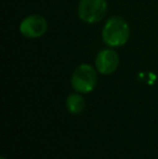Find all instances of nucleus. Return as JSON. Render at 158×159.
Returning a JSON list of instances; mask_svg holds the SVG:
<instances>
[{
    "instance_id": "obj_3",
    "label": "nucleus",
    "mask_w": 158,
    "mask_h": 159,
    "mask_svg": "<svg viewBox=\"0 0 158 159\" xmlns=\"http://www.w3.org/2000/svg\"><path fill=\"white\" fill-rule=\"evenodd\" d=\"M107 3L105 0H80L78 15L84 22L89 24L97 23L106 14Z\"/></svg>"
},
{
    "instance_id": "obj_5",
    "label": "nucleus",
    "mask_w": 158,
    "mask_h": 159,
    "mask_svg": "<svg viewBox=\"0 0 158 159\" xmlns=\"http://www.w3.org/2000/svg\"><path fill=\"white\" fill-rule=\"evenodd\" d=\"M119 65V57L112 49L101 50L95 59V67L102 75H110L117 69Z\"/></svg>"
},
{
    "instance_id": "obj_1",
    "label": "nucleus",
    "mask_w": 158,
    "mask_h": 159,
    "mask_svg": "<svg viewBox=\"0 0 158 159\" xmlns=\"http://www.w3.org/2000/svg\"><path fill=\"white\" fill-rule=\"evenodd\" d=\"M130 37V28L124 19L115 16L105 23L102 32L103 41L108 47H121L126 44Z\"/></svg>"
},
{
    "instance_id": "obj_2",
    "label": "nucleus",
    "mask_w": 158,
    "mask_h": 159,
    "mask_svg": "<svg viewBox=\"0 0 158 159\" xmlns=\"http://www.w3.org/2000/svg\"><path fill=\"white\" fill-rule=\"evenodd\" d=\"M97 81L94 67L89 64H81L74 70L72 76V86L79 93H89L95 88Z\"/></svg>"
},
{
    "instance_id": "obj_4",
    "label": "nucleus",
    "mask_w": 158,
    "mask_h": 159,
    "mask_svg": "<svg viewBox=\"0 0 158 159\" xmlns=\"http://www.w3.org/2000/svg\"><path fill=\"white\" fill-rule=\"evenodd\" d=\"M48 30V23L41 15L33 14L25 17L20 24V32L26 38L35 39L46 34Z\"/></svg>"
},
{
    "instance_id": "obj_7",
    "label": "nucleus",
    "mask_w": 158,
    "mask_h": 159,
    "mask_svg": "<svg viewBox=\"0 0 158 159\" xmlns=\"http://www.w3.org/2000/svg\"><path fill=\"white\" fill-rule=\"evenodd\" d=\"M0 159H6V158H4V157H1V158H0Z\"/></svg>"
},
{
    "instance_id": "obj_6",
    "label": "nucleus",
    "mask_w": 158,
    "mask_h": 159,
    "mask_svg": "<svg viewBox=\"0 0 158 159\" xmlns=\"http://www.w3.org/2000/svg\"><path fill=\"white\" fill-rule=\"evenodd\" d=\"M84 106H86V103H84V98L78 93L70 94L66 100L67 111L70 113L74 114V115H78V114L82 113V111L84 109Z\"/></svg>"
}]
</instances>
